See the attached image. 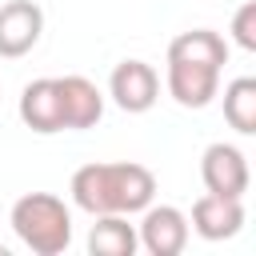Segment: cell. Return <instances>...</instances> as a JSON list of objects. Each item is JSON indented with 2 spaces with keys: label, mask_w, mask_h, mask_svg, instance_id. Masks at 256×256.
<instances>
[{
  "label": "cell",
  "mask_w": 256,
  "mask_h": 256,
  "mask_svg": "<svg viewBox=\"0 0 256 256\" xmlns=\"http://www.w3.org/2000/svg\"><path fill=\"white\" fill-rule=\"evenodd\" d=\"M0 256H8V248H4V244H0Z\"/></svg>",
  "instance_id": "cell-14"
},
{
  "label": "cell",
  "mask_w": 256,
  "mask_h": 256,
  "mask_svg": "<svg viewBox=\"0 0 256 256\" xmlns=\"http://www.w3.org/2000/svg\"><path fill=\"white\" fill-rule=\"evenodd\" d=\"M72 204L88 216H132L156 196V176L136 160H92L72 172Z\"/></svg>",
  "instance_id": "cell-1"
},
{
  "label": "cell",
  "mask_w": 256,
  "mask_h": 256,
  "mask_svg": "<svg viewBox=\"0 0 256 256\" xmlns=\"http://www.w3.org/2000/svg\"><path fill=\"white\" fill-rule=\"evenodd\" d=\"M200 180H204V188L216 192V196H240V200H244V192H248V184H252V176H248V156H244L236 144L216 140V144H208V148L200 152Z\"/></svg>",
  "instance_id": "cell-6"
},
{
  "label": "cell",
  "mask_w": 256,
  "mask_h": 256,
  "mask_svg": "<svg viewBox=\"0 0 256 256\" xmlns=\"http://www.w3.org/2000/svg\"><path fill=\"white\" fill-rule=\"evenodd\" d=\"M60 80V104H64V132L96 128L104 116V92L88 76H56Z\"/></svg>",
  "instance_id": "cell-10"
},
{
  "label": "cell",
  "mask_w": 256,
  "mask_h": 256,
  "mask_svg": "<svg viewBox=\"0 0 256 256\" xmlns=\"http://www.w3.org/2000/svg\"><path fill=\"white\" fill-rule=\"evenodd\" d=\"M8 224L16 240L36 256H60L72 248V212L52 192H24L12 204Z\"/></svg>",
  "instance_id": "cell-3"
},
{
  "label": "cell",
  "mask_w": 256,
  "mask_h": 256,
  "mask_svg": "<svg viewBox=\"0 0 256 256\" xmlns=\"http://www.w3.org/2000/svg\"><path fill=\"white\" fill-rule=\"evenodd\" d=\"M188 228H192L196 236H204V240H232V236L244 228V200H240V196L204 192V196L192 204Z\"/></svg>",
  "instance_id": "cell-9"
},
{
  "label": "cell",
  "mask_w": 256,
  "mask_h": 256,
  "mask_svg": "<svg viewBox=\"0 0 256 256\" xmlns=\"http://www.w3.org/2000/svg\"><path fill=\"white\" fill-rule=\"evenodd\" d=\"M108 96L120 112L140 116L160 100V76L148 60H120L108 76Z\"/></svg>",
  "instance_id": "cell-4"
},
{
  "label": "cell",
  "mask_w": 256,
  "mask_h": 256,
  "mask_svg": "<svg viewBox=\"0 0 256 256\" xmlns=\"http://www.w3.org/2000/svg\"><path fill=\"white\" fill-rule=\"evenodd\" d=\"M224 120L240 136L256 132V80L252 76H236L232 84H224Z\"/></svg>",
  "instance_id": "cell-12"
},
{
  "label": "cell",
  "mask_w": 256,
  "mask_h": 256,
  "mask_svg": "<svg viewBox=\"0 0 256 256\" xmlns=\"http://www.w3.org/2000/svg\"><path fill=\"white\" fill-rule=\"evenodd\" d=\"M24 128H32L36 136H52V132H64V104H60V80L56 76H40V80H28L24 92H20V104H16Z\"/></svg>",
  "instance_id": "cell-8"
},
{
  "label": "cell",
  "mask_w": 256,
  "mask_h": 256,
  "mask_svg": "<svg viewBox=\"0 0 256 256\" xmlns=\"http://www.w3.org/2000/svg\"><path fill=\"white\" fill-rule=\"evenodd\" d=\"M232 40L244 52H256V0H244L232 16Z\"/></svg>",
  "instance_id": "cell-13"
},
{
  "label": "cell",
  "mask_w": 256,
  "mask_h": 256,
  "mask_svg": "<svg viewBox=\"0 0 256 256\" xmlns=\"http://www.w3.org/2000/svg\"><path fill=\"white\" fill-rule=\"evenodd\" d=\"M188 216L176 204H148L136 224V240L148 256H180L188 248Z\"/></svg>",
  "instance_id": "cell-5"
},
{
  "label": "cell",
  "mask_w": 256,
  "mask_h": 256,
  "mask_svg": "<svg viewBox=\"0 0 256 256\" xmlns=\"http://www.w3.org/2000/svg\"><path fill=\"white\" fill-rule=\"evenodd\" d=\"M228 64V40L212 28H188L168 44V96L180 108H208L220 96V72Z\"/></svg>",
  "instance_id": "cell-2"
},
{
  "label": "cell",
  "mask_w": 256,
  "mask_h": 256,
  "mask_svg": "<svg viewBox=\"0 0 256 256\" xmlns=\"http://www.w3.org/2000/svg\"><path fill=\"white\" fill-rule=\"evenodd\" d=\"M44 36V8L36 0H8L0 4V60L28 56Z\"/></svg>",
  "instance_id": "cell-7"
},
{
  "label": "cell",
  "mask_w": 256,
  "mask_h": 256,
  "mask_svg": "<svg viewBox=\"0 0 256 256\" xmlns=\"http://www.w3.org/2000/svg\"><path fill=\"white\" fill-rule=\"evenodd\" d=\"M136 248H140V240H136V224H128V216H96V224L88 232L92 256H132Z\"/></svg>",
  "instance_id": "cell-11"
}]
</instances>
